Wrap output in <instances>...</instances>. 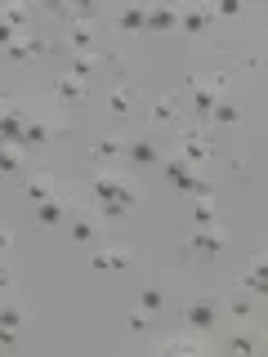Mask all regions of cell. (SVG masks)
Returning a JSON list of instances; mask_svg holds the SVG:
<instances>
[{"label":"cell","instance_id":"277c9868","mask_svg":"<svg viewBox=\"0 0 268 357\" xmlns=\"http://www.w3.org/2000/svg\"><path fill=\"white\" fill-rule=\"evenodd\" d=\"M112 22H117L121 36H139V31H148V5H121V9H112Z\"/></svg>","mask_w":268,"mask_h":357},{"label":"cell","instance_id":"d6a6232c","mask_svg":"<svg viewBox=\"0 0 268 357\" xmlns=\"http://www.w3.org/2000/svg\"><path fill=\"white\" fill-rule=\"evenodd\" d=\"M89 264H94V268H112L107 264V250H94V255H89Z\"/></svg>","mask_w":268,"mask_h":357},{"label":"cell","instance_id":"4dcf8cb0","mask_svg":"<svg viewBox=\"0 0 268 357\" xmlns=\"http://www.w3.org/2000/svg\"><path fill=\"white\" fill-rule=\"evenodd\" d=\"M241 14H246L241 0H223V5H215V18H241Z\"/></svg>","mask_w":268,"mask_h":357},{"label":"cell","instance_id":"4316f807","mask_svg":"<svg viewBox=\"0 0 268 357\" xmlns=\"http://www.w3.org/2000/svg\"><path fill=\"white\" fill-rule=\"evenodd\" d=\"M107 264L112 268H134V245H107Z\"/></svg>","mask_w":268,"mask_h":357},{"label":"cell","instance_id":"8992f818","mask_svg":"<svg viewBox=\"0 0 268 357\" xmlns=\"http://www.w3.org/2000/svg\"><path fill=\"white\" fill-rule=\"evenodd\" d=\"M72 210H76L72 197H50V201H40V206H36V223H40V228H54V223H63Z\"/></svg>","mask_w":268,"mask_h":357},{"label":"cell","instance_id":"7a4b0ae2","mask_svg":"<svg viewBox=\"0 0 268 357\" xmlns=\"http://www.w3.org/2000/svg\"><path fill=\"white\" fill-rule=\"evenodd\" d=\"M215 22V5H179V31L184 36H206Z\"/></svg>","mask_w":268,"mask_h":357},{"label":"cell","instance_id":"f1b7e54d","mask_svg":"<svg viewBox=\"0 0 268 357\" xmlns=\"http://www.w3.org/2000/svg\"><path fill=\"white\" fill-rule=\"evenodd\" d=\"M193 219H197V228H215V210H210V201H197Z\"/></svg>","mask_w":268,"mask_h":357},{"label":"cell","instance_id":"5bb4252c","mask_svg":"<svg viewBox=\"0 0 268 357\" xmlns=\"http://www.w3.org/2000/svg\"><path fill=\"white\" fill-rule=\"evenodd\" d=\"M174 121H184L179 116V89H170V94L148 112V126H174Z\"/></svg>","mask_w":268,"mask_h":357},{"label":"cell","instance_id":"d590c367","mask_svg":"<svg viewBox=\"0 0 268 357\" xmlns=\"http://www.w3.org/2000/svg\"><path fill=\"white\" fill-rule=\"evenodd\" d=\"M0 353H5V344H0Z\"/></svg>","mask_w":268,"mask_h":357},{"label":"cell","instance_id":"8fae6325","mask_svg":"<svg viewBox=\"0 0 268 357\" xmlns=\"http://www.w3.org/2000/svg\"><path fill=\"white\" fill-rule=\"evenodd\" d=\"M237 290H246V295H255V299H264V290H268V268H264V259H255V264L237 277Z\"/></svg>","mask_w":268,"mask_h":357},{"label":"cell","instance_id":"cb8c5ba5","mask_svg":"<svg viewBox=\"0 0 268 357\" xmlns=\"http://www.w3.org/2000/svg\"><path fill=\"white\" fill-rule=\"evenodd\" d=\"M67 45H76V50H89L94 45V22H72V31H67Z\"/></svg>","mask_w":268,"mask_h":357},{"label":"cell","instance_id":"30bf717a","mask_svg":"<svg viewBox=\"0 0 268 357\" xmlns=\"http://www.w3.org/2000/svg\"><path fill=\"white\" fill-rule=\"evenodd\" d=\"M98 223H103V219H98V210H81V206H76L72 210V241H94L98 237Z\"/></svg>","mask_w":268,"mask_h":357},{"label":"cell","instance_id":"52a82bcc","mask_svg":"<svg viewBox=\"0 0 268 357\" xmlns=\"http://www.w3.org/2000/svg\"><path fill=\"white\" fill-rule=\"evenodd\" d=\"M223 241H228V232L215 223V228H197L193 237H188V250L193 255H215V250H223Z\"/></svg>","mask_w":268,"mask_h":357},{"label":"cell","instance_id":"d4e9b609","mask_svg":"<svg viewBox=\"0 0 268 357\" xmlns=\"http://www.w3.org/2000/svg\"><path fill=\"white\" fill-rule=\"evenodd\" d=\"M18 170H22V148L0 143V174H18Z\"/></svg>","mask_w":268,"mask_h":357},{"label":"cell","instance_id":"ba28073f","mask_svg":"<svg viewBox=\"0 0 268 357\" xmlns=\"http://www.w3.org/2000/svg\"><path fill=\"white\" fill-rule=\"evenodd\" d=\"M121 183H126V174H117V170H98L94 178H89V192L98 197V206H103V201H117V197H121Z\"/></svg>","mask_w":268,"mask_h":357},{"label":"cell","instance_id":"f546056e","mask_svg":"<svg viewBox=\"0 0 268 357\" xmlns=\"http://www.w3.org/2000/svg\"><path fill=\"white\" fill-rule=\"evenodd\" d=\"M148 321H152V312H148V308H134L130 317H126V326H130L134 335H139V331H148Z\"/></svg>","mask_w":268,"mask_h":357},{"label":"cell","instance_id":"83f0119b","mask_svg":"<svg viewBox=\"0 0 268 357\" xmlns=\"http://www.w3.org/2000/svg\"><path fill=\"white\" fill-rule=\"evenodd\" d=\"M126 215H130V206H121V201H103V206H98V219H103V223H117Z\"/></svg>","mask_w":268,"mask_h":357},{"label":"cell","instance_id":"d6986e66","mask_svg":"<svg viewBox=\"0 0 268 357\" xmlns=\"http://www.w3.org/2000/svg\"><path fill=\"white\" fill-rule=\"evenodd\" d=\"M223 349H228V353H255V349H260V340H255L251 321H246V326H232V335L223 340Z\"/></svg>","mask_w":268,"mask_h":357},{"label":"cell","instance_id":"2e32d148","mask_svg":"<svg viewBox=\"0 0 268 357\" xmlns=\"http://www.w3.org/2000/svg\"><path fill=\"white\" fill-rule=\"evenodd\" d=\"M54 98H59V103H81V98H85V81H76L72 72H63L59 81H54Z\"/></svg>","mask_w":268,"mask_h":357},{"label":"cell","instance_id":"603a6c76","mask_svg":"<svg viewBox=\"0 0 268 357\" xmlns=\"http://www.w3.org/2000/svg\"><path fill=\"white\" fill-rule=\"evenodd\" d=\"M139 308L165 312V308H170V290H165V286H143V304H139Z\"/></svg>","mask_w":268,"mask_h":357},{"label":"cell","instance_id":"7c38bea8","mask_svg":"<svg viewBox=\"0 0 268 357\" xmlns=\"http://www.w3.org/2000/svg\"><path fill=\"white\" fill-rule=\"evenodd\" d=\"M54 50V40H45V36H31V31H22V40L9 45V59L22 63V59H31V54H50Z\"/></svg>","mask_w":268,"mask_h":357},{"label":"cell","instance_id":"e575fe53","mask_svg":"<svg viewBox=\"0 0 268 357\" xmlns=\"http://www.w3.org/2000/svg\"><path fill=\"white\" fill-rule=\"evenodd\" d=\"M9 245H14V232H9V228H0V250H9Z\"/></svg>","mask_w":268,"mask_h":357},{"label":"cell","instance_id":"1f68e13d","mask_svg":"<svg viewBox=\"0 0 268 357\" xmlns=\"http://www.w3.org/2000/svg\"><path fill=\"white\" fill-rule=\"evenodd\" d=\"M237 67H251V72H255V67H260V54H241Z\"/></svg>","mask_w":268,"mask_h":357},{"label":"cell","instance_id":"836d02e7","mask_svg":"<svg viewBox=\"0 0 268 357\" xmlns=\"http://www.w3.org/2000/svg\"><path fill=\"white\" fill-rule=\"evenodd\" d=\"M9 286H14V273H9V268L0 264V290H9Z\"/></svg>","mask_w":268,"mask_h":357},{"label":"cell","instance_id":"ac0fdd59","mask_svg":"<svg viewBox=\"0 0 268 357\" xmlns=\"http://www.w3.org/2000/svg\"><path fill=\"white\" fill-rule=\"evenodd\" d=\"M89 156H94V161H117V156H126V139H121V134H103V139L89 148Z\"/></svg>","mask_w":268,"mask_h":357},{"label":"cell","instance_id":"9c48e42d","mask_svg":"<svg viewBox=\"0 0 268 357\" xmlns=\"http://www.w3.org/2000/svg\"><path fill=\"white\" fill-rule=\"evenodd\" d=\"M223 317H228V326H246V321H255V295L237 290V295L223 304Z\"/></svg>","mask_w":268,"mask_h":357},{"label":"cell","instance_id":"9a60e30c","mask_svg":"<svg viewBox=\"0 0 268 357\" xmlns=\"http://www.w3.org/2000/svg\"><path fill=\"white\" fill-rule=\"evenodd\" d=\"M126 156L134 165H161V143L156 139H139V143H126Z\"/></svg>","mask_w":268,"mask_h":357},{"label":"cell","instance_id":"44dd1931","mask_svg":"<svg viewBox=\"0 0 268 357\" xmlns=\"http://www.w3.org/2000/svg\"><path fill=\"white\" fill-rule=\"evenodd\" d=\"M134 98H139V89H134L130 81H121L117 89L107 94V112H117V116H126V112L134 107Z\"/></svg>","mask_w":268,"mask_h":357},{"label":"cell","instance_id":"e0dca14e","mask_svg":"<svg viewBox=\"0 0 268 357\" xmlns=\"http://www.w3.org/2000/svg\"><path fill=\"white\" fill-rule=\"evenodd\" d=\"M241 121V107L232 103V98H215V107H210L206 126H237Z\"/></svg>","mask_w":268,"mask_h":357},{"label":"cell","instance_id":"484cf974","mask_svg":"<svg viewBox=\"0 0 268 357\" xmlns=\"http://www.w3.org/2000/svg\"><path fill=\"white\" fill-rule=\"evenodd\" d=\"M0 18H5V22H9V27H14V31H18V27H22V22H27V18H31V5H0Z\"/></svg>","mask_w":268,"mask_h":357},{"label":"cell","instance_id":"5b68a950","mask_svg":"<svg viewBox=\"0 0 268 357\" xmlns=\"http://www.w3.org/2000/svg\"><path fill=\"white\" fill-rule=\"evenodd\" d=\"M152 353H188V357H201V353H206V335H165V340L152 344Z\"/></svg>","mask_w":268,"mask_h":357},{"label":"cell","instance_id":"7402d4cb","mask_svg":"<svg viewBox=\"0 0 268 357\" xmlns=\"http://www.w3.org/2000/svg\"><path fill=\"white\" fill-rule=\"evenodd\" d=\"M22 321H27V308H22L18 299H5V304H0V326H5V331H22Z\"/></svg>","mask_w":268,"mask_h":357},{"label":"cell","instance_id":"ffe728a7","mask_svg":"<svg viewBox=\"0 0 268 357\" xmlns=\"http://www.w3.org/2000/svg\"><path fill=\"white\" fill-rule=\"evenodd\" d=\"M174 27H179V5H161V9L148 5V31H174Z\"/></svg>","mask_w":268,"mask_h":357},{"label":"cell","instance_id":"3957f363","mask_svg":"<svg viewBox=\"0 0 268 357\" xmlns=\"http://www.w3.org/2000/svg\"><path fill=\"white\" fill-rule=\"evenodd\" d=\"M161 174H165V183L179 188V192H193V183H197V174H193V165L184 161V156H161Z\"/></svg>","mask_w":268,"mask_h":357},{"label":"cell","instance_id":"4fadbf2b","mask_svg":"<svg viewBox=\"0 0 268 357\" xmlns=\"http://www.w3.org/2000/svg\"><path fill=\"white\" fill-rule=\"evenodd\" d=\"M22 192H27L31 201H50V197H59V183H54V174H27L22 178Z\"/></svg>","mask_w":268,"mask_h":357},{"label":"cell","instance_id":"6da1fadb","mask_svg":"<svg viewBox=\"0 0 268 357\" xmlns=\"http://www.w3.org/2000/svg\"><path fill=\"white\" fill-rule=\"evenodd\" d=\"M179 321H184L193 335H215L219 321H223V299L210 295V290H197V295L184 299V308H179Z\"/></svg>","mask_w":268,"mask_h":357}]
</instances>
